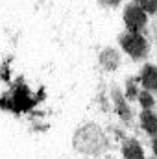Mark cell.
Instances as JSON below:
<instances>
[{
  "label": "cell",
  "instance_id": "cell-1",
  "mask_svg": "<svg viewBox=\"0 0 157 159\" xmlns=\"http://www.w3.org/2000/svg\"><path fill=\"white\" fill-rule=\"evenodd\" d=\"M124 19H126V24L129 30L137 32L144 22H146V15H144V9L141 6H129L124 13Z\"/></svg>",
  "mask_w": 157,
  "mask_h": 159
},
{
  "label": "cell",
  "instance_id": "cell-2",
  "mask_svg": "<svg viewBox=\"0 0 157 159\" xmlns=\"http://www.w3.org/2000/svg\"><path fill=\"white\" fill-rule=\"evenodd\" d=\"M122 44H124L126 52H129V54L135 56V57L142 56V54H144V48H146V43H144V39H142L139 34L126 35V37L122 39Z\"/></svg>",
  "mask_w": 157,
  "mask_h": 159
},
{
  "label": "cell",
  "instance_id": "cell-3",
  "mask_svg": "<svg viewBox=\"0 0 157 159\" xmlns=\"http://www.w3.org/2000/svg\"><path fill=\"white\" fill-rule=\"evenodd\" d=\"M142 83L146 89H157V69L155 67H146L142 72Z\"/></svg>",
  "mask_w": 157,
  "mask_h": 159
},
{
  "label": "cell",
  "instance_id": "cell-4",
  "mask_svg": "<svg viewBox=\"0 0 157 159\" xmlns=\"http://www.w3.org/2000/svg\"><path fill=\"white\" fill-rule=\"evenodd\" d=\"M142 126L148 133H157V117L152 111H144L142 113Z\"/></svg>",
  "mask_w": 157,
  "mask_h": 159
},
{
  "label": "cell",
  "instance_id": "cell-5",
  "mask_svg": "<svg viewBox=\"0 0 157 159\" xmlns=\"http://www.w3.org/2000/svg\"><path fill=\"white\" fill-rule=\"evenodd\" d=\"M124 156H126V159H144L142 150H141V146H139L137 143H129V144H126V148H124Z\"/></svg>",
  "mask_w": 157,
  "mask_h": 159
},
{
  "label": "cell",
  "instance_id": "cell-6",
  "mask_svg": "<svg viewBox=\"0 0 157 159\" xmlns=\"http://www.w3.org/2000/svg\"><path fill=\"white\" fill-rule=\"evenodd\" d=\"M139 4L144 11H150V13L157 9V0H139Z\"/></svg>",
  "mask_w": 157,
  "mask_h": 159
},
{
  "label": "cell",
  "instance_id": "cell-7",
  "mask_svg": "<svg viewBox=\"0 0 157 159\" xmlns=\"http://www.w3.org/2000/svg\"><path fill=\"white\" fill-rule=\"evenodd\" d=\"M141 104H142L144 107H152V106H154L152 94H150V93H141Z\"/></svg>",
  "mask_w": 157,
  "mask_h": 159
},
{
  "label": "cell",
  "instance_id": "cell-8",
  "mask_svg": "<svg viewBox=\"0 0 157 159\" xmlns=\"http://www.w3.org/2000/svg\"><path fill=\"white\" fill-rule=\"evenodd\" d=\"M154 152H155V154H157V139H155V141H154Z\"/></svg>",
  "mask_w": 157,
  "mask_h": 159
},
{
  "label": "cell",
  "instance_id": "cell-9",
  "mask_svg": "<svg viewBox=\"0 0 157 159\" xmlns=\"http://www.w3.org/2000/svg\"><path fill=\"white\" fill-rule=\"evenodd\" d=\"M111 2H118V0H111Z\"/></svg>",
  "mask_w": 157,
  "mask_h": 159
}]
</instances>
